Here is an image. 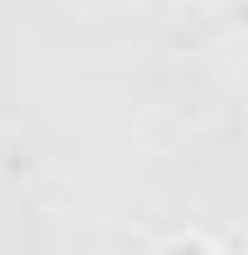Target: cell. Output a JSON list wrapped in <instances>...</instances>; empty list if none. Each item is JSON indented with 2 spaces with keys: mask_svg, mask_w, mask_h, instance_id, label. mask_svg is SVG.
Listing matches in <instances>:
<instances>
[{
  "mask_svg": "<svg viewBox=\"0 0 248 255\" xmlns=\"http://www.w3.org/2000/svg\"><path fill=\"white\" fill-rule=\"evenodd\" d=\"M145 255H228V249L207 242V235H165V242H152Z\"/></svg>",
  "mask_w": 248,
  "mask_h": 255,
  "instance_id": "cell-1",
  "label": "cell"
}]
</instances>
